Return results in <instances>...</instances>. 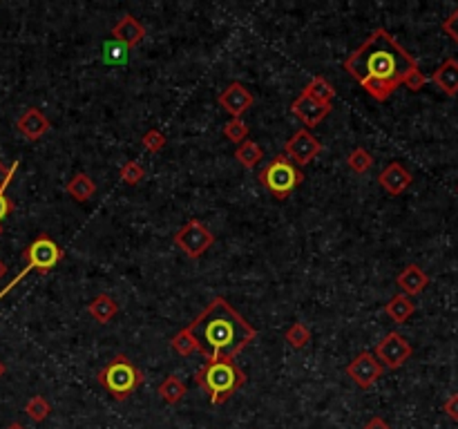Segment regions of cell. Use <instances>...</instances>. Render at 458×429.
<instances>
[{"label": "cell", "mask_w": 458, "mask_h": 429, "mask_svg": "<svg viewBox=\"0 0 458 429\" xmlns=\"http://www.w3.org/2000/svg\"><path fill=\"white\" fill-rule=\"evenodd\" d=\"M186 329L208 360H233L257 335L251 322L244 320L224 298H212Z\"/></svg>", "instance_id": "6da1fadb"}, {"label": "cell", "mask_w": 458, "mask_h": 429, "mask_svg": "<svg viewBox=\"0 0 458 429\" xmlns=\"http://www.w3.org/2000/svg\"><path fill=\"white\" fill-rule=\"evenodd\" d=\"M416 67L414 56L383 27L374 29L371 36L344 60L347 74L358 83L378 79L403 85L405 76Z\"/></svg>", "instance_id": "7a4b0ae2"}, {"label": "cell", "mask_w": 458, "mask_h": 429, "mask_svg": "<svg viewBox=\"0 0 458 429\" xmlns=\"http://www.w3.org/2000/svg\"><path fill=\"white\" fill-rule=\"evenodd\" d=\"M195 380L197 385L204 387L212 405H224L235 391L246 385V374L233 360H206Z\"/></svg>", "instance_id": "3957f363"}, {"label": "cell", "mask_w": 458, "mask_h": 429, "mask_svg": "<svg viewBox=\"0 0 458 429\" xmlns=\"http://www.w3.org/2000/svg\"><path fill=\"white\" fill-rule=\"evenodd\" d=\"M23 257H25V268L13 278L3 290H0V300H3L9 290L16 288L25 278H27V273H32V271H38V273H50L60 259H63V251H60L58 244L48 237V235H38L29 246L23 251Z\"/></svg>", "instance_id": "277c9868"}, {"label": "cell", "mask_w": 458, "mask_h": 429, "mask_svg": "<svg viewBox=\"0 0 458 429\" xmlns=\"http://www.w3.org/2000/svg\"><path fill=\"white\" fill-rule=\"evenodd\" d=\"M141 371L128 356H116L105 369L99 371V385L112 393L114 401H128L134 389L141 385Z\"/></svg>", "instance_id": "5b68a950"}, {"label": "cell", "mask_w": 458, "mask_h": 429, "mask_svg": "<svg viewBox=\"0 0 458 429\" xmlns=\"http://www.w3.org/2000/svg\"><path fill=\"white\" fill-rule=\"evenodd\" d=\"M302 173L298 170V165L293 161H288L286 155L275 157L262 173H259V181L262 186H266L278 199H286L291 195L302 181Z\"/></svg>", "instance_id": "8992f818"}, {"label": "cell", "mask_w": 458, "mask_h": 429, "mask_svg": "<svg viewBox=\"0 0 458 429\" xmlns=\"http://www.w3.org/2000/svg\"><path fill=\"white\" fill-rule=\"evenodd\" d=\"M175 244L188 257L200 259L215 244V235L210 233V228L204 222L190 219L179 228V233L175 235Z\"/></svg>", "instance_id": "52a82bcc"}, {"label": "cell", "mask_w": 458, "mask_h": 429, "mask_svg": "<svg viewBox=\"0 0 458 429\" xmlns=\"http://www.w3.org/2000/svg\"><path fill=\"white\" fill-rule=\"evenodd\" d=\"M411 354H414V349H411L405 335L391 331L376 344L374 356L378 358L380 364L387 366V369H400V366L411 358Z\"/></svg>", "instance_id": "ba28073f"}, {"label": "cell", "mask_w": 458, "mask_h": 429, "mask_svg": "<svg viewBox=\"0 0 458 429\" xmlns=\"http://www.w3.org/2000/svg\"><path fill=\"white\" fill-rule=\"evenodd\" d=\"M383 371H385V366L380 364L378 358L374 354H369V351H362V354H358L347 364V376L354 380L360 389L374 387L380 380V376H383Z\"/></svg>", "instance_id": "9c48e42d"}, {"label": "cell", "mask_w": 458, "mask_h": 429, "mask_svg": "<svg viewBox=\"0 0 458 429\" xmlns=\"http://www.w3.org/2000/svg\"><path fill=\"white\" fill-rule=\"evenodd\" d=\"M284 152H286L288 159H293V163L307 165L320 155V152H322V143H320L315 136L304 128V130H298L291 139L286 141Z\"/></svg>", "instance_id": "30bf717a"}, {"label": "cell", "mask_w": 458, "mask_h": 429, "mask_svg": "<svg viewBox=\"0 0 458 429\" xmlns=\"http://www.w3.org/2000/svg\"><path fill=\"white\" fill-rule=\"evenodd\" d=\"M217 103L226 114H231V119H241V114L246 112L249 107H253L255 97L251 94V89H246V85L235 81L217 97Z\"/></svg>", "instance_id": "8fae6325"}, {"label": "cell", "mask_w": 458, "mask_h": 429, "mask_svg": "<svg viewBox=\"0 0 458 429\" xmlns=\"http://www.w3.org/2000/svg\"><path fill=\"white\" fill-rule=\"evenodd\" d=\"M291 112L302 121L304 126H307V130L309 128H315L317 124H322V121L329 116V112H331V105H325V103H317V101H313L311 97H307L302 92V94L291 103Z\"/></svg>", "instance_id": "7c38bea8"}, {"label": "cell", "mask_w": 458, "mask_h": 429, "mask_svg": "<svg viewBox=\"0 0 458 429\" xmlns=\"http://www.w3.org/2000/svg\"><path fill=\"white\" fill-rule=\"evenodd\" d=\"M411 181H414V177H411V173L407 170V168L398 161H393L389 163L383 173L378 175V183L383 186V190H387L391 197H398L403 195L409 186H411Z\"/></svg>", "instance_id": "4fadbf2b"}, {"label": "cell", "mask_w": 458, "mask_h": 429, "mask_svg": "<svg viewBox=\"0 0 458 429\" xmlns=\"http://www.w3.org/2000/svg\"><path fill=\"white\" fill-rule=\"evenodd\" d=\"M50 119L45 116L38 107H29V110H25L21 116H18V121H16V128H18V132L25 136V139H29V141H38L40 136L50 130Z\"/></svg>", "instance_id": "5bb4252c"}, {"label": "cell", "mask_w": 458, "mask_h": 429, "mask_svg": "<svg viewBox=\"0 0 458 429\" xmlns=\"http://www.w3.org/2000/svg\"><path fill=\"white\" fill-rule=\"evenodd\" d=\"M396 284H398V288L403 290V295L414 298V295H420L422 290L427 288V284H430V278H427V273L418 264H407L398 273Z\"/></svg>", "instance_id": "9a60e30c"}, {"label": "cell", "mask_w": 458, "mask_h": 429, "mask_svg": "<svg viewBox=\"0 0 458 429\" xmlns=\"http://www.w3.org/2000/svg\"><path fill=\"white\" fill-rule=\"evenodd\" d=\"M143 36H146V27L134 16H130V13H126V16L112 27V40L124 43L128 50L136 48V45L143 40Z\"/></svg>", "instance_id": "2e32d148"}, {"label": "cell", "mask_w": 458, "mask_h": 429, "mask_svg": "<svg viewBox=\"0 0 458 429\" xmlns=\"http://www.w3.org/2000/svg\"><path fill=\"white\" fill-rule=\"evenodd\" d=\"M432 83L445 92L447 97L458 94V60L456 58L442 60V65L432 74Z\"/></svg>", "instance_id": "e0dca14e"}, {"label": "cell", "mask_w": 458, "mask_h": 429, "mask_svg": "<svg viewBox=\"0 0 458 429\" xmlns=\"http://www.w3.org/2000/svg\"><path fill=\"white\" fill-rule=\"evenodd\" d=\"M65 190H67V195H70L72 199H76V202H87V199L94 197L97 183H94V179H92L89 175L76 173V175L67 181Z\"/></svg>", "instance_id": "ac0fdd59"}, {"label": "cell", "mask_w": 458, "mask_h": 429, "mask_svg": "<svg viewBox=\"0 0 458 429\" xmlns=\"http://www.w3.org/2000/svg\"><path fill=\"white\" fill-rule=\"evenodd\" d=\"M116 311H119V304L105 293L97 295L94 300L87 304V313L94 317L99 325H108V322L116 315Z\"/></svg>", "instance_id": "d6986e66"}, {"label": "cell", "mask_w": 458, "mask_h": 429, "mask_svg": "<svg viewBox=\"0 0 458 429\" xmlns=\"http://www.w3.org/2000/svg\"><path fill=\"white\" fill-rule=\"evenodd\" d=\"M385 311H387V315L396 322V325H405V322H407L411 315H414L416 304L411 302V298L398 293V295H393V298L387 302Z\"/></svg>", "instance_id": "ffe728a7"}, {"label": "cell", "mask_w": 458, "mask_h": 429, "mask_svg": "<svg viewBox=\"0 0 458 429\" xmlns=\"http://www.w3.org/2000/svg\"><path fill=\"white\" fill-rule=\"evenodd\" d=\"M235 159L239 161V165H244L246 170H253L264 159V150L259 148L255 141L246 139L244 143H239V148L235 150Z\"/></svg>", "instance_id": "44dd1931"}, {"label": "cell", "mask_w": 458, "mask_h": 429, "mask_svg": "<svg viewBox=\"0 0 458 429\" xmlns=\"http://www.w3.org/2000/svg\"><path fill=\"white\" fill-rule=\"evenodd\" d=\"M304 94L311 97L313 101L317 103H325V105H331L333 97H335V89L333 85L325 79V76H313L311 83L304 87Z\"/></svg>", "instance_id": "7402d4cb"}, {"label": "cell", "mask_w": 458, "mask_h": 429, "mask_svg": "<svg viewBox=\"0 0 458 429\" xmlns=\"http://www.w3.org/2000/svg\"><path fill=\"white\" fill-rule=\"evenodd\" d=\"M186 385H183V380H179L177 376H165L163 382L159 385V396L163 398V403L168 405H177L183 401V396H186Z\"/></svg>", "instance_id": "603a6c76"}, {"label": "cell", "mask_w": 458, "mask_h": 429, "mask_svg": "<svg viewBox=\"0 0 458 429\" xmlns=\"http://www.w3.org/2000/svg\"><path fill=\"white\" fill-rule=\"evenodd\" d=\"M284 340L288 342V347H291V349L300 351V349H304L309 344L311 331H309L307 325H302V322H293V325L284 331Z\"/></svg>", "instance_id": "cb8c5ba5"}, {"label": "cell", "mask_w": 458, "mask_h": 429, "mask_svg": "<svg viewBox=\"0 0 458 429\" xmlns=\"http://www.w3.org/2000/svg\"><path fill=\"white\" fill-rule=\"evenodd\" d=\"M362 89L369 94L371 99L376 101H387L396 89H398V85L396 83H389V81H378V79H369V81H362L360 83Z\"/></svg>", "instance_id": "d4e9b609"}, {"label": "cell", "mask_w": 458, "mask_h": 429, "mask_svg": "<svg viewBox=\"0 0 458 429\" xmlns=\"http://www.w3.org/2000/svg\"><path fill=\"white\" fill-rule=\"evenodd\" d=\"M170 347L177 351L179 356H192L195 351H200V344H197V340L192 338V333L188 329H181L179 333L173 335V340H170Z\"/></svg>", "instance_id": "484cf974"}, {"label": "cell", "mask_w": 458, "mask_h": 429, "mask_svg": "<svg viewBox=\"0 0 458 429\" xmlns=\"http://www.w3.org/2000/svg\"><path fill=\"white\" fill-rule=\"evenodd\" d=\"M50 411H52V405L48 403V398H45V396L29 398L27 405H25V413H27V416L32 418L34 423H43L45 418L50 416Z\"/></svg>", "instance_id": "4316f807"}, {"label": "cell", "mask_w": 458, "mask_h": 429, "mask_svg": "<svg viewBox=\"0 0 458 429\" xmlns=\"http://www.w3.org/2000/svg\"><path fill=\"white\" fill-rule=\"evenodd\" d=\"M347 165H349V170H354L356 175H364L374 165V157L364 148H356L347 157Z\"/></svg>", "instance_id": "83f0119b"}, {"label": "cell", "mask_w": 458, "mask_h": 429, "mask_svg": "<svg viewBox=\"0 0 458 429\" xmlns=\"http://www.w3.org/2000/svg\"><path fill=\"white\" fill-rule=\"evenodd\" d=\"M128 48L124 43L119 40H108L103 43V58L108 60V63H114V65H124L128 60Z\"/></svg>", "instance_id": "f1b7e54d"}, {"label": "cell", "mask_w": 458, "mask_h": 429, "mask_svg": "<svg viewBox=\"0 0 458 429\" xmlns=\"http://www.w3.org/2000/svg\"><path fill=\"white\" fill-rule=\"evenodd\" d=\"M224 136L233 143H244L249 139V126L244 124L241 119H231V121H226V126H224Z\"/></svg>", "instance_id": "f546056e"}, {"label": "cell", "mask_w": 458, "mask_h": 429, "mask_svg": "<svg viewBox=\"0 0 458 429\" xmlns=\"http://www.w3.org/2000/svg\"><path fill=\"white\" fill-rule=\"evenodd\" d=\"M119 177L124 183H128V186H136L143 177H146V170H143V165L139 161H128L121 165V170H119Z\"/></svg>", "instance_id": "4dcf8cb0"}, {"label": "cell", "mask_w": 458, "mask_h": 429, "mask_svg": "<svg viewBox=\"0 0 458 429\" xmlns=\"http://www.w3.org/2000/svg\"><path fill=\"white\" fill-rule=\"evenodd\" d=\"M141 143L143 148L150 152V155H157V152H161L165 148V134L161 130H148L143 136H141Z\"/></svg>", "instance_id": "1f68e13d"}, {"label": "cell", "mask_w": 458, "mask_h": 429, "mask_svg": "<svg viewBox=\"0 0 458 429\" xmlns=\"http://www.w3.org/2000/svg\"><path fill=\"white\" fill-rule=\"evenodd\" d=\"M16 170H18V161H13V165H11V173H9V177H7V181L0 186V222H3L7 214L13 210V204L9 202V197L5 195V190H7V186H9V181L13 179V175H16Z\"/></svg>", "instance_id": "d6a6232c"}, {"label": "cell", "mask_w": 458, "mask_h": 429, "mask_svg": "<svg viewBox=\"0 0 458 429\" xmlns=\"http://www.w3.org/2000/svg\"><path fill=\"white\" fill-rule=\"evenodd\" d=\"M425 83H427V76L418 67L411 70L403 79V85H407V89H411V92H420L425 87Z\"/></svg>", "instance_id": "836d02e7"}, {"label": "cell", "mask_w": 458, "mask_h": 429, "mask_svg": "<svg viewBox=\"0 0 458 429\" xmlns=\"http://www.w3.org/2000/svg\"><path fill=\"white\" fill-rule=\"evenodd\" d=\"M442 29H445V34H447L454 43H458V7L452 11L449 18H445V23H442Z\"/></svg>", "instance_id": "e575fe53"}, {"label": "cell", "mask_w": 458, "mask_h": 429, "mask_svg": "<svg viewBox=\"0 0 458 429\" xmlns=\"http://www.w3.org/2000/svg\"><path fill=\"white\" fill-rule=\"evenodd\" d=\"M442 411H445L454 423H458V393L447 398L445 405H442Z\"/></svg>", "instance_id": "d590c367"}, {"label": "cell", "mask_w": 458, "mask_h": 429, "mask_svg": "<svg viewBox=\"0 0 458 429\" xmlns=\"http://www.w3.org/2000/svg\"><path fill=\"white\" fill-rule=\"evenodd\" d=\"M362 429H391V427H389L383 418H378V416H376V418H371V420H366Z\"/></svg>", "instance_id": "8d00e7d4"}, {"label": "cell", "mask_w": 458, "mask_h": 429, "mask_svg": "<svg viewBox=\"0 0 458 429\" xmlns=\"http://www.w3.org/2000/svg\"><path fill=\"white\" fill-rule=\"evenodd\" d=\"M9 173H11V168H5V165H3V161H0V186H3V183L7 181Z\"/></svg>", "instance_id": "74e56055"}, {"label": "cell", "mask_w": 458, "mask_h": 429, "mask_svg": "<svg viewBox=\"0 0 458 429\" xmlns=\"http://www.w3.org/2000/svg\"><path fill=\"white\" fill-rule=\"evenodd\" d=\"M5 429H27L25 425H21V423H11V425H7Z\"/></svg>", "instance_id": "f35d334b"}, {"label": "cell", "mask_w": 458, "mask_h": 429, "mask_svg": "<svg viewBox=\"0 0 458 429\" xmlns=\"http://www.w3.org/2000/svg\"><path fill=\"white\" fill-rule=\"evenodd\" d=\"M5 273H7V266H5V262H3V259H0V278H3V275H5Z\"/></svg>", "instance_id": "ab89813d"}, {"label": "cell", "mask_w": 458, "mask_h": 429, "mask_svg": "<svg viewBox=\"0 0 458 429\" xmlns=\"http://www.w3.org/2000/svg\"><path fill=\"white\" fill-rule=\"evenodd\" d=\"M3 376H5V364L0 362V378H3Z\"/></svg>", "instance_id": "60d3db41"}, {"label": "cell", "mask_w": 458, "mask_h": 429, "mask_svg": "<svg viewBox=\"0 0 458 429\" xmlns=\"http://www.w3.org/2000/svg\"><path fill=\"white\" fill-rule=\"evenodd\" d=\"M0 235H3V224H0Z\"/></svg>", "instance_id": "b9f144b4"}, {"label": "cell", "mask_w": 458, "mask_h": 429, "mask_svg": "<svg viewBox=\"0 0 458 429\" xmlns=\"http://www.w3.org/2000/svg\"><path fill=\"white\" fill-rule=\"evenodd\" d=\"M456 190H458V188H456Z\"/></svg>", "instance_id": "7bdbcfd3"}]
</instances>
